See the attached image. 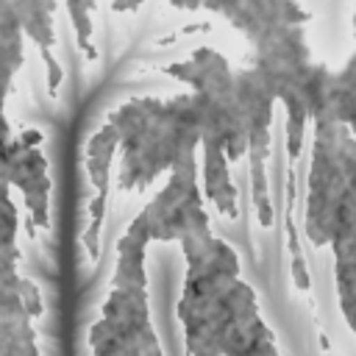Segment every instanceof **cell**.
<instances>
[{
    "label": "cell",
    "mask_w": 356,
    "mask_h": 356,
    "mask_svg": "<svg viewBox=\"0 0 356 356\" xmlns=\"http://www.w3.org/2000/svg\"><path fill=\"white\" fill-rule=\"evenodd\" d=\"M22 39L25 31L19 28V19L17 14L11 11V6L3 3V44H6V95H11V78L14 72L22 67L25 56H22Z\"/></svg>",
    "instance_id": "cell-13"
},
{
    "label": "cell",
    "mask_w": 356,
    "mask_h": 356,
    "mask_svg": "<svg viewBox=\"0 0 356 356\" xmlns=\"http://www.w3.org/2000/svg\"><path fill=\"white\" fill-rule=\"evenodd\" d=\"M250 64L259 70L275 100L286 108V153L295 161L303 150L306 122L312 120L314 95L328 67L312 58L303 25H286L259 39L253 44Z\"/></svg>",
    "instance_id": "cell-5"
},
{
    "label": "cell",
    "mask_w": 356,
    "mask_h": 356,
    "mask_svg": "<svg viewBox=\"0 0 356 356\" xmlns=\"http://www.w3.org/2000/svg\"><path fill=\"white\" fill-rule=\"evenodd\" d=\"M147 245L145 225L134 217L117 239V261L108 292L89 325L92 356H164L150 314L147 295Z\"/></svg>",
    "instance_id": "cell-3"
},
{
    "label": "cell",
    "mask_w": 356,
    "mask_h": 356,
    "mask_svg": "<svg viewBox=\"0 0 356 356\" xmlns=\"http://www.w3.org/2000/svg\"><path fill=\"white\" fill-rule=\"evenodd\" d=\"M239 97H242V114H245V131H248V167H250V192H253V209L261 228L273 225V203L267 189V156H270V122H273V106L278 103L259 70L239 67L236 70Z\"/></svg>",
    "instance_id": "cell-7"
},
{
    "label": "cell",
    "mask_w": 356,
    "mask_h": 356,
    "mask_svg": "<svg viewBox=\"0 0 356 356\" xmlns=\"http://www.w3.org/2000/svg\"><path fill=\"white\" fill-rule=\"evenodd\" d=\"M44 134L36 128L19 131L17 136L8 131L6 122V156H3V175L6 184L22 192L25 209H28V236H33L36 228L50 225V175H47V156L42 153Z\"/></svg>",
    "instance_id": "cell-8"
},
{
    "label": "cell",
    "mask_w": 356,
    "mask_h": 356,
    "mask_svg": "<svg viewBox=\"0 0 356 356\" xmlns=\"http://www.w3.org/2000/svg\"><path fill=\"white\" fill-rule=\"evenodd\" d=\"M286 236H289V256H292V281L300 292L309 289V270H306V261H303V253H300V245H298V231H295V222H292V197H295V175L289 172L286 175Z\"/></svg>",
    "instance_id": "cell-14"
},
{
    "label": "cell",
    "mask_w": 356,
    "mask_h": 356,
    "mask_svg": "<svg viewBox=\"0 0 356 356\" xmlns=\"http://www.w3.org/2000/svg\"><path fill=\"white\" fill-rule=\"evenodd\" d=\"M334 250V284L345 325L356 337V236L331 245Z\"/></svg>",
    "instance_id": "cell-12"
},
{
    "label": "cell",
    "mask_w": 356,
    "mask_h": 356,
    "mask_svg": "<svg viewBox=\"0 0 356 356\" xmlns=\"http://www.w3.org/2000/svg\"><path fill=\"white\" fill-rule=\"evenodd\" d=\"M120 134V189L134 192L150 186L161 172L197 159L200 147V108L195 92L175 97L139 95L108 114Z\"/></svg>",
    "instance_id": "cell-2"
},
{
    "label": "cell",
    "mask_w": 356,
    "mask_h": 356,
    "mask_svg": "<svg viewBox=\"0 0 356 356\" xmlns=\"http://www.w3.org/2000/svg\"><path fill=\"white\" fill-rule=\"evenodd\" d=\"M3 3L11 6V11L19 19V28L39 47V53L44 58V70H47V92L56 95L61 86V78H64L61 64L53 56V47H56V28H53L56 0H3Z\"/></svg>",
    "instance_id": "cell-11"
},
{
    "label": "cell",
    "mask_w": 356,
    "mask_h": 356,
    "mask_svg": "<svg viewBox=\"0 0 356 356\" xmlns=\"http://www.w3.org/2000/svg\"><path fill=\"white\" fill-rule=\"evenodd\" d=\"M337 72H339V78H342V81L356 92V53H353V56L342 64V70H337Z\"/></svg>",
    "instance_id": "cell-15"
},
{
    "label": "cell",
    "mask_w": 356,
    "mask_h": 356,
    "mask_svg": "<svg viewBox=\"0 0 356 356\" xmlns=\"http://www.w3.org/2000/svg\"><path fill=\"white\" fill-rule=\"evenodd\" d=\"M200 184L203 181H200L197 159L167 172L164 186L136 214V220L145 225L150 242H181L186 236L211 231L209 214L203 209L206 195H203Z\"/></svg>",
    "instance_id": "cell-6"
},
{
    "label": "cell",
    "mask_w": 356,
    "mask_h": 356,
    "mask_svg": "<svg viewBox=\"0 0 356 356\" xmlns=\"http://www.w3.org/2000/svg\"><path fill=\"white\" fill-rule=\"evenodd\" d=\"M117 150H120V134L108 120L89 136L83 147L86 175H89V184L97 189L95 200L89 203V225L83 231V248L89 253V261H97L100 256V234H103V217H106L108 186H111V161Z\"/></svg>",
    "instance_id": "cell-9"
},
{
    "label": "cell",
    "mask_w": 356,
    "mask_h": 356,
    "mask_svg": "<svg viewBox=\"0 0 356 356\" xmlns=\"http://www.w3.org/2000/svg\"><path fill=\"white\" fill-rule=\"evenodd\" d=\"M186 273L178 298L186 356H284L236 250L211 231L178 242Z\"/></svg>",
    "instance_id": "cell-1"
},
{
    "label": "cell",
    "mask_w": 356,
    "mask_h": 356,
    "mask_svg": "<svg viewBox=\"0 0 356 356\" xmlns=\"http://www.w3.org/2000/svg\"><path fill=\"white\" fill-rule=\"evenodd\" d=\"M303 231L314 248L356 236V134L345 122H314Z\"/></svg>",
    "instance_id": "cell-4"
},
{
    "label": "cell",
    "mask_w": 356,
    "mask_h": 356,
    "mask_svg": "<svg viewBox=\"0 0 356 356\" xmlns=\"http://www.w3.org/2000/svg\"><path fill=\"white\" fill-rule=\"evenodd\" d=\"M222 17L250 42L256 44L267 33L286 28V25H306L312 19L295 0H234Z\"/></svg>",
    "instance_id": "cell-10"
}]
</instances>
